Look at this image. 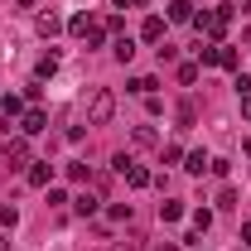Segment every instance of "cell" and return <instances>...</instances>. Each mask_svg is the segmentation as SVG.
<instances>
[{
	"label": "cell",
	"instance_id": "obj_1",
	"mask_svg": "<svg viewBox=\"0 0 251 251\" xmlns=\"http://www.w3.org/2000/svg\"><path fill=\"white\" fill-rule=\"evenodd\" d=\"M111 111H116V97L106 92V87H97V92H92V106H87V126H106V121H111Z\"/></svg>",
	"mask_w": 251,
	"mask_h": 251
},
{
	"label": "cell",
	"instance_id": "obj_2",
	"mask_svg": "<svg viewBox=\"0 0 251 251\" xmlns=\"http://www.w3.org/2000/svg\"><path fill=\"white\" fill-rule=\"evenodd\" d=\"M198 25L213 34V39H222V34H227V25H232V5H222V10H213V15H203Z\"/></svg>",
	"mask_w": 251,
	"mask_h": 251
},
{
	"label": "cell",
	"instance_id": "obj_3",
	"mask_svg": "<svg viewBox=\"0 0 251 251\" xmlns=\"http://www.w3.org/2000/svg\"><path fill=\"white\" fill-rule=\"evenodd\" d=\"M140 39H145V44H159V39H164V20L150 15V20H145V29H140Z\"/></svg>",
	"mask_w": 251,
	"mask_h": 251
},
{
	"label": "cell",
	"instance_id": "obj_4",
	"mask_svg": "<svg viewBox=\"0 0 251 251\" xmlns=\"http://www.w3.org/2000/svg\"><path fill=\"white\" fill-rule=\"evenodd\" d=\"M25 155H29V150H25V140H10V145H5V164H10V169H20Z\"/></svg>",
	"mask_w": 251,
	"mask_h": 251
},
{
	"label": "cell",
	"instance_id": "obj_5",
	"mask_svg": "<svg viewBox=\"0 0 251 251\" xmlns=\"http://www.w3.org/2000/svg\"><path fill=\"white\" fill-rule=\"evenodd\" d=\"M44 126H49V116H44V111H25V126H20V130H25V135H39Z\"/></svg>",
	"mask_w": 251,
	"mask_h": 251
},
{
	"label": "cell",
	"instance_id": "obj_6",
	"mask_svg": "<svg viewBox=\"0 0 251 251\" xmlns=\"http://www.w3.org/2000/svg\"><path fill=\"white\" fill-rule=\"evenodd\" d=\"M111 53H116L121 63H130V58H135V39H130V34H126V39H116V49H111Z\"/></svg>",
	"mask_w": 251,
	"mask_h": 251
},
{
	"label": "cell",
	"instance_id": "obj_7",
	"mask_svg": "<svg viewBox=\"0 0 251 251\" xmlns=\"http://www.w3.org/2000/svg\"><path fill=\"white\" fill-rule=\"evenodd\" d=\"M169 20H179V25L193 20V5H188V0H174V5H169Z\"/></svg>",
	"mask_w": 251,
	"mask_h": 251
},
{
	"label": "cell",
	"instance_id": "obj_8",
	"mask_svg": "<svg viewBox=\"0 0 251 251\" xmlns=\"http://www.w3.org/2000/svg\"><path fill=\"white\" fill-rule=\"evenodd\" d=\"M68 29H73V34H82V39H87V34H92L97 25H92V20H87V15H73V20H68Z\"/></svg>",
	"mask_w": 251,
	"mask_h": 251
},
{
	"label": "cell",
	"instance_id": "obj_9",
	"mask_svg": "<svg viewBox=\"0 0 251 251\" xmlns=\"http://www.w3.org/2000/svg\"><path fill=\"white\" fill-rule=\"evenodd\" d=\"M208 164H213V159L203 155V150H193V155H188V164H184V169H188V174H203Z\"/></svg>",
	"mask_w": 251,
	"mask_h": 251
},
{
	"label": "cell",
	"instance_id": "obj_10",
	"mask_svg": "<svg viewBox=\"0 0 251 251\" xmlns=\"http://www.w3.org/2000/svg\"><path fill=\"white\" fill-rule=\"evenodd\" d=\"M49 179H53V169H49V164H34V169H29V184H34V188H44Z\"/></svg>",
	"mask_w": 251,
	"mask_h": 251
},
{
	"label": "cell",
	"instance_id": "obj_11",
	"mask_svg": "<svg viewBox=\"0 0 251 251\" xmlns=\"http://www.w3.org/2000/svg\"><path fill=\"white\" fill-rule=\"evenodd\" d=\"M130 92H135V97H150V92H155V77H130Z\"/></svg>",
	"mask_w": 251,
	"mask_h": 251
},
{
	"label": "cell",
	"instance_id": "obj_12",
	"mask_svg": "<svg viewBox=\"0 0 251 251\" xmlns=\"http://www.w3.org/2000/svg\"><path fill=\"white\" fill-rule=\"evenodd\" d=\"M58 29H63L58 15H39V34H58Z\"/></svg>",
	"mask_w": 251,
	"mask_h": 251
},
{
	"label": "cell",
	"instance_id": "obj_13",
	"mask_svg": "<svg viewBox=\"0 0 251 251\" xmlns=\"http://www.w3.org/2000/svg\"><path fill=\"white\" fill-rule=\"evenodd\" d=\"M198 121V106L193 101H179V126H193Z\"/></svg>",
	"mask_w": 251,
	"mask_h": 251
},
{
	"label": "cell",
	"instance_id": "obj_14",
	"mask_svg": "<svg viewBox=\"0 0 251 251\" xmlns=\"http://www.w3.org/2000/svg\"><path fill=\"white\" fill-rule=\"evenodd\" d=\"M130 140H135V145H155V130H150V126H135V135H130Z\"/></svg>",
	"mask_w": 251,
	"mask_h": 251
},
{
	"label": "cell",
	"instance_id": "obj_15",
	"mask_svg": "<svg viewBox=\"0 0 251 251\" xmlns=\"http://www.w3.org/2000/svg\"><path fill=\"white\" fill-rule=\"evenodd\" d=\"M77 213H82V218H92V213H97V198H92V193H82V198H77Z\"/></svg>",
	"mask_w": 251,
	"mask_h": 251
},
{
	"label": "cell",
	"instance_id": "obj_16",
	"mask_svg": "<svg viewBox=\"0 0 251 251\" xmlns=\"http://www.w3.org/2000/svg\"><path fill=\"white\" fill-rule=\"evenodd\" d=\"M53 73H58V58H53V53H49V58H39V77H53Z\"/></svg>",
	"mask_w": 251,
	"mask_h": 251
},
{
	"label": "cell",
	"instance_id": "obj_17",
	"mask_svg": "<svg viewBox=\"0 0 251 251\" xmlns=\"http://www.w3.org/2000/svg\"><path fill=\"white\" fill-rule=\"evenodd\" d=\"M68 179H77V184H82V179H92V169H87V164H68Z\"/></svg>",
	"mask_w": 251,
	"mask_h": 251
},
{
	"label": "cell",
	"instance_id": "obj_18",
	"mask_svg": "<svg viewBox=\"0 0 251 251\" xmlns=\"http://www.w3.org/2000/svg\"><path fill=\"white\" fill-rule=\"evenodd\" d=\"M179 213H184L179 203H159V218H164V222H174V218H179Z\"/></svg>",
	"mask_w": 251,
	"mask_h": 251
},
{
	"label": "cell",
	"instance_id": "obj_19",
	"mask_svg": "<svg viewBox=\"0 0 251 251\" xmlns=\"http://www.w3.org/2000/svg\"><path fill=\"white\" fill-rule=\"evenodd\" d=\"M0 222H5V227H15V222H20V213H15L10 203H0Z\"/></svg>",
	"mask_w": 251,
	"mask_h": 251
},
{
	"label": "cell",
	"instance_id": "obj_20",
	"mask_svg": "<svg viewBox=\"0 0 251 251\" xmlns=\"http://www.w3.org/2000/svg\"><path fill=\"white\" fill-rule=\"evenodd\" d=\"M218 68H237V53L232 49H218Z\"/></svg>",
	"mask_w": 251,
	"mask_h": 251
},
{
	"label": "cell",
	"instance_id": "obj_21",
	"mask_svg": "<svg viewBox=\"0 0 251 251\" xmlns=\"http://www.w3.org/2000/svg\"><path fill=\"white\" fill-rule=\"evenodd\" d=\"M242 111H247V116H251V97H242Z\"/></svg>",
	"mask_w": 251,
	"mask_h": 251
},
{
	"label": "cell",
	"instance_id": "obj_22",
	"mask_svg": "<svg viewBox=\"0 0 251 251\" xmlns=\"http://www.w3.org/2000/svg\"><path fill=\"white\" fill-rule=\"evenodd\" d=\"M121 251H140V242H126V247H121Z\"/></svg>",
	"mask_w": 251,
	"mask_h": 251
},
{
	"label": "cell",
	"instance_id": "obj_23",
	"mask_svg": "<svg viewBox=\"0 0 251 251\" xmlns=\"http://www.w3.org/2000/svg\"><path fill=\"white\" fill-rule=\"evenodd\" d=\"M155 251H174V247H169V242H164V247H155Z\"/></svg>",
	"mask_w": 251,
	"mask_h": 251
},
{
	"label": "cell",
	"instance_id": "obj_24",
	"mask_svg": "<svg viewBox=\"0 0 251 251\" xmlns=\"http://www.w3.org/2000/svg\"><path fill=\"white\" fill-rule=\"evenodd\" d=\"M0 251H5V242H0Z\"/></svg>",
	"mask_w": 251,
	"mask_h": 251
}]
</instances>
